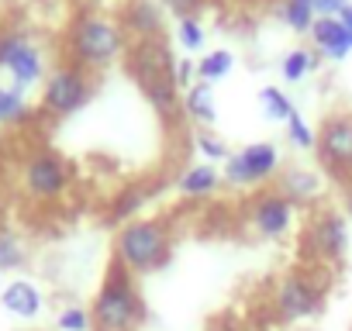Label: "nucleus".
<instances>
[{"label":"nucleus","instance_id":"2","mask_svg":"<svg viewBox=\"0 0 352 331\" xmlns=\"http://www.w3.org/2000/svg\"><path fill=\"white\" fill-rule=\"evenodd\" d=\"M128 45L131 38L124 35L121 21L97 8H80L63 32V59L87 73H104L114 62H124Z\"/></svg>","mask_w":352,"mask_h":331},{"label":"nucleus","instance_id":"11","mask_svg":"<svg viewBox=\"0 0 352 331\" xmlns=\"http://www.w3.org/2000/svg\"><path fill=\"white\" fill-rule=\"evenodd\" d=\"M300 252L307 255V262H324V266H338L349 252V225L345 214H338L335 207H321L311 214V221L304 225L300 235Z\"/></svg>","mask_w":352,"mask_h":331},{"label":"nucleus","instance_id":"5","mask_svg":"<svg viewBox=\"0 0 352 331\" xmlns=\"http://www.w3.org/2000/svg\"><path fill=\"white\" fill-rule=\"evenodd\" d=\"M328 286H331V266L324 262H304L297 269H287L273 286V317L283 324L318 317L324 310Z\"/></svg>","mask_w":352,"mask_h":331},{"label":"nucleus","instance_id":"13","mask_svg":"<svg viewBox=\"0 0 352 331\" xmlns=\"http://www.w3.org/2000/svg\"><path fill=\"white\" fill-rule=\"evenodd\" d=\"M131 42L138 38H162V4L159 0H124L114 14Z\"/></svg>","mask_w":352,"mask_h":331},{"label":"nucleus","instance_id":"29","mask_svg":"<svg viewBox=\"0 0 352 331\" xmlns=\"http://www.w3.org/2000/svg\"><path fill=\"white\" fill-rule=\"evenodd\" d=\"M56 324H59V331H94L90 310L80 307V304H66V307L56 314Z\"/></svg>","mask_w":352,"mask_h":331},{"label":"nucleus","instance_id":"28","mask_svg":"<svg viewBox=\"0 0 352 331\" xmlns=\"http://www.w3.org/2000/svg\"><path fill=\"white\" fill-rule=\"evenodd\" d=\"M176 38H180V45L187 52H201L204 42H208V32H204L201 18H184L180 25H176Z\"/></svg>","mask_w":352,"mask_h":331},{"label":"nucleus","instance_id":"14","mask_svg":"<svg viewBox=\"0 0 352 331\" xmlns=\"http://www.w3.org/2000/svg\"><path fill=\"white\" fill-rule=\"evenodd\" d=\"M162 190H166V180H142V183L121 187V190L111 197V204H107V221H111V225H128V221H135V218L142 214V207H145L152 197H159Z\"/></svg>","mask_w":352,"mask_h":331},{"label":"nucleus","instance_id":"35","mask_svg":"<svg viewBox=\"0 0 352 331\" xmlns=\"http://www.w3.org/2000/svg\"><path fill=\"white\" fill-rule=\"evenodd\" d=\"M4 218H8V204H4V197H0V228H4Z\"/></svg>","mask_w":352,"mask_h":331},{"label":"nucleus","instance_id":"37","mask_svg":"<svg viewBox=\"0 0 352 331\" xmlns=\"http://www.w3.org/2000/svg\"><path fill=\"white\" fill-rule=\"evenodd\" d=\"M0 148H4V131H0Z\"/></svg>","mask_w":352,"mask_h":331},{"label":"nucleus","instance_id":"36","mask_svg":"<svg viewBox=\"0 0 352 331\" xmlns=\"http://www.w3.org/2000/svg\"><path fill=\"white\" fill-rule=\"evenodd\" d=\"M211 331H235V328H228V324H214Z\"/></svg>","mask_w":352,"mask_h":331},{"label":"nucleus","instance_id":"10","mask_svg":"<svg viewBox=\"0 0 352 331\" xmlns=\"http://www.w3.org/2000/svg\"><path fill=\"white\" fill-rule=\"evenodd\" d=\"M221 170V180L225 187L232 190H256L263 183H270L276 173H280V148L273 141H252L239 152H232Z\"/></svg>","mask_w":352,"mask_h":331},{"label":"nucleus","instance_id":"12","mask_svg":"<svg viewBox=\"0 0 352 331\" xmlns=\"http://www.w3.org/2000/svg\"><path fill=\"white\" fill-rule=\"evenodd\" d=\"M242 218L249 221V228L266 238V242H283L294 231L297 221V207L280 194V190H256L245 204H242Z\"/></svg>","mask_w":352,"mask_h":331},{"label":"nucleus","instance_id":"20","mask_svg":"<svg viewBox=\"0 0 352 331\" xmlns=\"http://www.w3.org/2000/svg\"><path fill=\"white\" fill-rule=\"evenodd\" d=\"M35 117H38V111H32V104L21 90L0 87V131L4 128H25Z\"/></svg>","mask_w":352,"mask_h":331},{"label":"nucleus","instance_id":"17","mask_svg":"<svg viewBox=\"0 0 352 331\" xmlns=\"http://www.w3.org/2000/svg\"><path fill=\"white\" fill-rule=\"evenodd\" d=\"M311 42H314V52L321 59L342 62V59L352 56V32L338 18H318L314 28H311Z\"/></svg>","mask_w":352,"mask_h":331},{"label":"nucleus","instance_id":"22","mask_svg":"<svg viewBox=\"0 0 352 331\" xmlns=\"http://www.w3.org/2000/svg\"><path fill=\"white\" fill-rule=\"evenodd\" d=\"M232 69H235L232 49H211V52H204V56L197 59V80H201V83H211V87L221 83V80H228Z\"/></svg>","mask_w":352,"mask_h":331},{"label":"nucleus","instance_id":"38","mask_svg":"<svg viewBox=\"0 0 352 331\" xmlns=\"http://www.w3.org/2000/svg\"><path fill=\"white\" fill-rule=\"evenodd\" d=\"M80 4H90V0H80Z\"/></svg>","mask_w":352,"mask_h":331},{"label":"nucleus","instance_id":"27","mask_svg":"<svg viewBox=\"0 0 352 331\" xmlns=\"http://www.w3.org/2000/svg\"><path fill=\"white\" fill-rule=\"evenodd\" d=\"M287 138H290L294 148H300V152H314V145H318V128H311L300 114H294V117L287 121Z\"/></svg>","mask_w":352,"mask_h":331},{"label":"nucleus","instance_id":"9","mask_svg":"<svg viewBox=\"0 0 352 331\" xmlns=\"http://www.w3.org/2000/svg\"><path fill=\"white\" fill-rule=\"evenodd\" d=\"M314 155L335 183L352 187V111H331L321 121Z\"/></svg>","mask_w":352,"mask_h":331},{"label":"nucleus","instance_id":"24","mask_svg":"<svg viewBox=\"0 0 352 331\" xmlns=\"http://www.w3.org/2000/svg\"><path fill=\"white\" fill-rule=\"evenodd\" d=\"M318 52L314 49H290L287 56H283V62H280V73H283V80L287 83H300L307 73H314L318 69Z\"/></svg>","mask_w":352,"mask_h":331},{"label":"nucleus","instance_id":"31","mask_svg":"<svg viewBox=\"0 0 352 331\" xmlns=\"http://www.w3.org/2000/svg\"><path fill=\"white\" fill-rule=\"evenodd\" d=\"M194 83H197V62L180 59V62H176V87H180V90H190Z\"/></svg>","mask_w":352,"mask_h":331},{"label":"nucleus","instance_id":"21","mask_svg":"<svg viewBox=\"0 0 352 331\" xmlns=\"http://www.w3.org/2000/svg\"><path fill=\"white\" fill-rule=\"evenodd\" d=\"M280 21L297 32V35H311L314 21H318V11H314V0H280V8H276Z\"/></svg>","mask_w":352,"mask_h":331},{"label":"nucleus","instance_id":"7","mask_svg":"<svg viewBox=\"0 0 352 331\" xmlns=\"http://www.w3.org/2000/svg\"><path fill=\"white\" fill-rule=\"evenodd\" d=\"M97 93V73H87L73 62H59L49 69L45 83H42V100H38V114L52 117V121H66L73 114H80Z\"/></svg>","mask_w":352,"mask_h":331},{"label":"nucleus","instance_id":"18","mask_svg":"<svg viewBox=\"0 0 352 331\" xmlns=\"http://www.w3.org/2000/svg\"><path fill=\"white\" fill-rule=\"evenodd\" d=\"M221 173L214 170L211 162H197V166H190V170H184L180 173V180H176V190H180L187 201H208V197H214L218 190H221Z\"/></svg>","mask_w":352,"mask_h":331},{"label":"nucleus","instance_id":"8","mask_svg":"<svg viewBox=\"0 0 352 331\" xmlns=\"http://www.w3.org/2000/svg\"><path fill=\"white\" fill-rule=\"evenodd\" d=\"M0 73H8L11 87L21 93L45 83L49 59H45L42 42L21 28H0Z\"/></svg>","mask_w":352,"mask_h":331},{"label":"nucleus","instance_id":"30","mask_svg":"<svg viewBox=\"0 0 352 331\" xmlns=\"http://www.w3.org/2000/svg\"><path fill=\"white\" fill-rule=\"evenodd\" d=\"M162 4V11H169L173 18H201V11H204V4L208 0H159Z\"/></svg>","mask_w":352,"mask_h":331},{"label":"nucleus","instance_id":"19","mask_svg":"<svg viewBox=\"0 0 352 331\" xmlns=\"http://www.w3.org/2000/svg\"><path fill=\"white\" fill-rule=\"evenodd\" d=\"M184 117L197 128H211L218 121V104H214V87L211 83H194L184 90Z\"/></svg>","mask_w":352,"mask_h":331},{"label":"nucleus","instance_id":"34","mask_svg":"<svg viewBox=\"0 0 352 331\" xmlns=\"http://www.w3.org/2000/svg\"><path fill=\"white\" fill-rule=\"evenodd\" d=\"M342 201H345V214L352 218V187H345V197Z\"/></svg>","mask_w":352,"mask_h":331},{"label":"nucleus","instance_id":"33","mask_svg":"<svg viewBox=\"0 0 352 331\" xmlns=\"http://www.w3.org/2000/svg\"><path fill=\"white\" fill-rule=\"evenodd\" d=\"M335 18H338V21H342V25H345V28L352 32V4H345V8H342V11L335 14Z\"/></svg>","mask_w":352,"mask_h":331},{"label":"nucleus","instance_id":"23","mask_svg":"<svg viewBox=\"0 0 352 331\" xmlns=\"http://www.w3.org/2000/svg\"><path fill=\"white\" fill-rule=\"evenodd\" d=\"M28 262V249L21 242V235H14L11 228H0V273H18Z\"/></svg>","mask_w":352,"mask_h":331},{"label":"nucleus","instance_id":"26","mask_svg":"<svg viewBox=\"0 0 352 331\" xmlns=\"http://www.w3.org/2000/svg\"><path fill=\"white\" fill-rule=\"evenodd\" d=\"M194 145H197L201 159H208L211 166H214V162H225V159L232 155V148L225 145V138H218V135L208 131V128H201V131L194 135Z\"/></svg>","mask_w":352,"mask_h":331},{"label":"nucleus","instance_id":"16","mask_svg":"<svg viewBox=\"0 0 352 331\" xmlns=\"http://www.w3.org/2000/svg\"><path fill=\"white\" fill-rule=\"evenodd\" d=\"M0 307H4L8 314H14V317H21V321H32V317L42 314L45 293H42V286L35 279L18 276V279L4 283V290H0Z\"/></svg>","mask_w":352,"mask_h":331},{"label":"nucleus","instance_id":"4","mask_svg":"<svg viewBox=\"0 0 352 331\" xmlns=\"http://www.w3.org/2000/svg\"><path fill=\"white\" fill-rule=\"evenodd\" d=\"M176 235L169 218H135L114 231V259L135 276H152L173 262Z\"/></svg>","mask_w":352,"mask_h":331},{"label":"nucleus","instance_id":"25","mask_svg":"<svg viewBox=\"0 0 352 331\" xmlns=\"http://www.w3.org/2000/svg\"><path fill=\"white\" fill-rule=\"evenodd\" d=\"M259 104H263V114H266L273 124H287V121L297 114L294 100H290L280 87H263V90H259Z\"/></svg>","mask_w":352,"mask_h":331},{"label":"nucleus","instance_id":"1","mask_svg":"<svg viewBox=\"0 0 352 331\" xmlns=\"http://www.w3.org/2000/svg\"><path fill=\"white\" fill-rule=\"evenodd\" d=\"M176 59L166 38H138L124 52V69L148 100V107L162 117V124H176L184 117V97L176 87Z\"/></svg>","mask_w":352,"mask_h":331},{"label":"nucleus","instance_id":"15","mask_svg":"<svg viewBox=\"0 0 352 331\" xmlns=\"http://www.w3.org/2000/svg\"><path fill=\"white\" fill-rule=\"evenodd\" d=\"M273 190H280V194L300 211V207H314V204L321 201L324 183H321V176H318L314 170H304V166H290V170H280Z\"/></svg>","mask_w":352,"mask_h":331},{"label":"nucleus","instance_id":"6","mask_svg":"<svg viewBox=\"0 0 352 331\" xmlns=\"http://www.w3.org/2000/svg\"><path fill=\"white\" fill-rule=\"evenodd\" d=\"M18 187L32 204H59L73 187V166L56 148H32L21 155Z\"/></svg>","mask_w":352,"mask_h":331},{"label":"nucleus","instance_id":"3","mask_svg":"<svg viewBox=\"0 0 352 331\" xmlns=\"http://www.w3.org/2000/svg\"><path fill=\"white\" fill-rule=\"evenodd\" d=\"M148 317L145 297L138 290V276L111 259L94 300H90V324L94 331H138Z\"/></svg>","mask_w":352,"mask_h":331},{"label":"nucleus","instance_id":"32","mask_svg":"<svg viewBox=\"0 0 352 331\" xmlns=\"http://www.w3.org/2000/svg\"><path fill=\"white\" fill-rule=\"evenodd\" d=\"M345 4L349 0H314V11H318V18H335Z\"/></svg>","mask_w":352,"mask_h":331}]
</instances>
